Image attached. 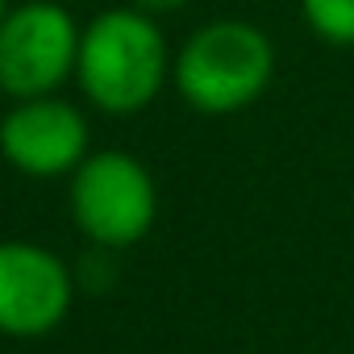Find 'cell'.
<instances>
[{
  "instance_id": "obj_1",
  "label": "cell",
  "mask_w": 354,
  "mask_h": 354,
  "mask_svg": "<svg viewBox=\"0 0 354 354\" xmlns=\"http://www.w3.org/2000/svg\"><path fill=\"white\" fill-rule=\"evenodd\" d=\"M75 75L96 109L117 117L138 113L154 100L167 75L162 34L138 9H109L80 34Z\"/></svg>"
},
{
  "instance_id": "obj_2",
  "label": "cell",
  "mask_w": 354,
  "mask_h": 354,
  "mask_svg": "<svg viewBox=\"0 0 354 354\" xmlns=\"http://www.w3.org/2000/svg\"><path fill=\"white\" fill-rule=\"evenodd\" d=\"M271 67L275 55L263 30L246 21H213L184 42L175 59V84L201 113H238L259 100Z\"/></svg>"
},
{
  "instance_id": "obj_3",
  "label": "cell",
  "mask_w": 354,
  "mask_h": 354,
  "mask_svg": "<svg viewBox=\"0 0 354 354\" xmlns=\"http://www.w3.org/2000/svg\"><path fill=\"white\" fill-rule=\"evenodd\" d=\"M71 217L96 246H133L154 221L150 171L121 150L84 158L71 180Z\"/></svg>"
},
{
  "instance_id": "obj_4",
  "label": "cell",
  "mask_w": 354,
  "mask_h": 354,
  "mask_svg": "<svg viewBox=\"0 0 354 354\" xmlns=\"http://www.w3.org/2000/svg\"><path fill=\"white\" fill-rule=\"evenodd\" d=\"M80 63V30L59 5H21L0 21V92L13 100L50 96Z\"/></svg>"
},
{
  "instance_id": "obj_5",
  "label": "cell",
  "mask_w": 354,
  "mask_h": 354,
  "mask_svg": "<svg viewBox=\"0 0 354 354\" xmlns=\"http://www.w3.org/2000/svg\"><path fill=\"white\" fill-rule=\"evenodd\" d=\"M71 308L67 267L30 242H0V333L42 337Z\"/></svg>"
},
{
  "instance_id": "obj_6",
  "label": "cell",
  "mask_w": 354,
  "mask_h": 354,
  "mask_svg": "<svg viewBox=\"0 0 354 354\" xmlns=\"http://www.w3.org/2000/svg\"><path fill=\"white\" fill-rule=\"evenodd\" d=\"M84 150H88V121L67 100L50 96L21 100L0 121V154L34 180L75 171L84 162Z\"/></svg>"
},
{
  "instance_id": "obj_7",
  "label": "cell",
  "mask_w": 354,
  "mask_h": 354,
  "mask_svg": "<svg viewBox=\"0 0 354 354\" xmlns=\"http://www.w3.org/2000/svg\"><path fill=\"white\" fill-rule=\"evenodd\" d=\"M304 21L333 46H354V0H300Z\"/></svg>"
},
{
  "instance_id": "obj_8",
  "label": "cell",
  "mask_w": 354,
  "mask_h": 354,
  "mask_svg": "<svg viewBox=\"0 0 354 354\" xmlns=\"http://www.w3.org/2000/svg\"><path fill=\"white\" fill-rule=\"evenodd\" d=\"M142 13H171V9H184L188 0H138Z\"/></svg>"
},
{
  "instance_id": "obj_9",
  "label": "cell",
  "mask_w": 354,
  "mask_h": 354,
  "mask_svg": "<svg viewBox=\"0 0 354 354\" xmlns=\"http://www.w3.org/2000/svg\"><path fill=\"white\" fill-rule=\"evenodd\" d=\"M0 21H5V0H0Z\"/></svg>"
}]
</instances>
